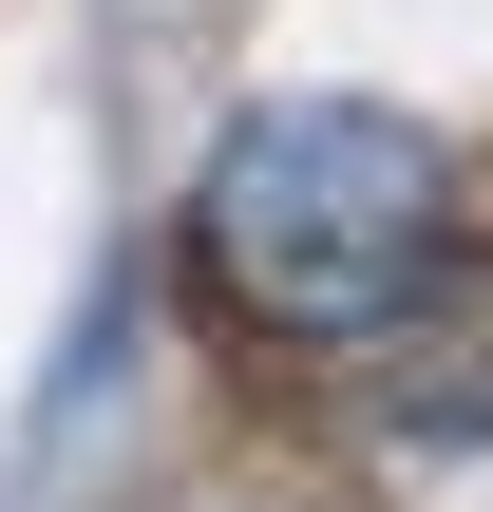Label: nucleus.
Returning a JSON list of instances; mask_svg holds the SVG:
<instances>
[{
  "instance_id": "obj_1",
  "label": "nucleus",
  "mask_w": 493,
  "mask_h": 512,
  "mask_svg": "<svg viewBox=\"0 0 493 512\" xmlns=\"http://www.w3.org/2000/svg\"><path fill=\"white\" fill-rule=\"evenodd\" d=\"M437 247H456V152L380 95H266L190 171V285L304 361H342L380 304H418Z\"/></svg>"
},
{
  "instance_id": "obj_2",
  "label": "nucleus",
  "mask_w": 493,
  "mask_h": 512,
  "mask_svg": "<svg viewBox=\"0 0 493 512\" xmlns=\"http://www.w3.org/2000/svg\"><path fill=\"white\" fill-rule=\"evenodd\" d=\"M342 361H361V418H380L399 456L493 437V266H475V247H437V285H418V304H380Z\"/></svg>"
}]
</instances>
